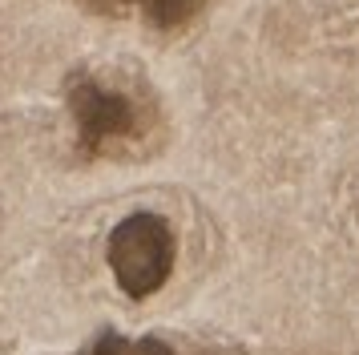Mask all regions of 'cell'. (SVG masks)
Wrapping results in <instances>:
<instances>
[{
  "label": "cell",
  "mask_w": 359,
  "mask_h": 355,
  "mask_svg": "<svg viewBox=\"0 0 359 355\" xmlns=\"http://www.w3.org/2000/svg\"><path fill=\"white\" fill-rule=\"evenodd\" d=\"M65 101L77 126V149L85 158H121L149 133V109L97 73H73L65 81Z\"/></svg>",
  "instance_id": "1"
},
{
  "label": "cell",
  "mask_w": 359,
  "mask_h": 355,
  "mask_svg": "<svg viewBox=\"0 0 359 355\" xmlns=\"http://www.w3.org/2000/svg\"><path fill=\"white\" fill-rule=\"evenodd\" d=\"M105 262L114 271V283L130 299H149L170 283L174 262H178V234L162 214L137 210L109 230L105 242Z\"/></svg>",
  "instance_id": "2"
},
{
  "label": "cell",
  "mask_w": 359,
  "mask_h": 355,
  "mask_svg": "<svg viewBox=\"0 0 359 355\" xmlns=\"http://www.w3.org/2000/svg\"><path fill=\"white\" fill-rule=\"evenodd\" d=\"M85 8L109 16H142L149 29L178 32L194 25L198 13L206 8V0H85Z\"/></svg>",
  "instance_id": "3"
},
{
  "label": "cell",
  "mask_w": 359,
  "mask_h": 355,
  "mask_svg": "<svg viewBox=\"0 0 359 355\" xmlns=\"http://www.w3.org/2000/svg\"><path fill=\"white\" fill-rule=\"evenodd\" d=\"M93 355H178L165 339H154V335H142V339H126V335H105L93 343Z\"/></svg>",
  "instance_id": "4"
}]
</instances>
